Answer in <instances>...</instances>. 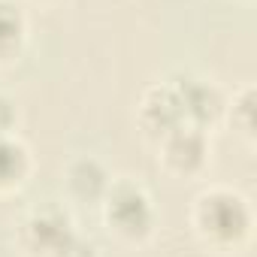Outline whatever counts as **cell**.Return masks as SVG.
Returning a JSON list of instances; mask_svg holds the SVG:
<instances>
[{"label": "cell", "mask_w": 257, "mask_h": 257, "mask_svg": "<svg viewBox=\"0 0 257 257\" xmlns=\"http://www.w3.org/2000/svg\"><path fill=\"white\" fill-rule=\"evenodd\" d=\"M161 143H164V164L173 173L188 176L206 164V137H203L200 127L182 124L173 134H167Z\"/></svg>", "instance_id": "cell-5"}, {"label": "cell", "mask_w": 257, "mask_h": 257, "mask_svg": "<svg viewBox=\"0 0 257 257\" xmlns=\"http://www.w3.org/2000/svg\"><path fill=\"white\" fill-rule=\"evenodd\" d=\"M233 127L242 137L254 134V88H245L242 97L233 103Z\"/></svg>", "instance_id": "cell-10"}, {"label": "cell", "mask_w": 257, "mask_h": 257, "mask_svg": "<svg viewBox=\"0 0 257 257\" xmlns=\"http://www.w3.org/2000/svg\"><path fill=\"white\" fill-rule=\"evenodd\" d=\"M28 167H31V161H28L25 146L10 140V134L0 137V191L22 185L28 176Z\"/></svg>", "instance_id": "cell-8"}, {"label": "cell", "mask_w": 257, "mask_h": 257, "mask_svg": "<svg viewBox=\"0 0 257 257\" xmlns=\"http://www.w3.org/2000/svg\"><path fill=\"white\" fill-rule=\"evenodd\" d=\"M173 91H176V97H179L185 124H191V127L206 131V124H212V121L224 112V97H221L218 88L209 85L206 79L185 76V79H179V82L173 85Z\"/></svg>", "instance_id": "cell-4"}, {"label": "cell", "mask_w": 257, "mask_h": 257, "mask_svg": "<svg viewBox=\"0 0 257 257\" xmlns=\"http://www.w3.org/2000/svg\"><path fill=\"white\" fill-rule=\"evenodd\" d=\"M140 121H143V131L158 137V140H164L167 134H173L176 127L185 124V115H182V106H179L173 85H158L143 97Z\"/></svg>", "instance_id": "cell-6"}, {"label": "cell", "mask_w": 257, "mask_h": 257, "mask_svg": "<svg viewBox=\"0 0 257 257\" xmlns=\"http://www.w3.org/2000/svg\"><path fill=\"white\" fill-rule=\"evenodd\" d=\"M25 37V19L19 7H13L10 0H0V58H13L22 46Z\"/></svg>", "instance_id": "cell-9"}, {"label": "cell", "mask_w": 257, "mask_h": 257, "mask_svg": "<svg viewBox=\"0 0 257 257\" xmlns=\"http://www.w3.org/2000/svg\"><path fill=\"white\" fill-rule=\"evenodd\" d=\"M16 124V103L0 94V137H7Z\"/></svg>", "instance_id": "cell-11"}, {"label": "cell", "mask_w": 257, "mask_h": 257, "mask_svg": "<svg viewBox=\"0 0 257 257\" xmlns=\"http://www.w3.org/2000/svg\"><path fill=\"white\" fill-rule=\"evenodd\" d=\"M103 197H106V224L121 239H143L152 233L155 212L140 185L127 182V179L109 182Z\"/></svg>", "instance_id": "cell-2"}, {"label": "cell", "mask_w": 257, "mask_h": 257, "mask_svg": "<svg viewBox=\"0 0 257 257\" xmlns=\"http://www.w3.org/2000/svg\"><path fill=\"white\" fill-rule=\"evenodd\" d=\"M109 188V173L94 158H79L67 170V191L76 200H100Z\"/></svg>", "instance_id": "cell-7"}, {"label": "cell", "mask_w": 257, "mask_h": 257, "mask_svg": "<svg viewBox=\"0 0 257 257\" xmlns=\"http://www.w3.org/2000/svg\"><path fill=\"white\" fill-rule=\"evenodd\" d=\"M73 239L76 236L70 218L58 209H37L22 221V233H19V242L31 257H64Z\"/></svg>", "instance_id": "cell-3"}, {"label": "cell", "mask_w": 257, "mask_h": 257, "mask_svg": "<svg viewBox=\"0 0 257 257\" xmlns=\"http://www.w3.org/2000/svg\"><path fill=\"white\" fill-rule=\"evenodd\" d=\"M194 227L206 242H212L218 248H230L248 236L251 209H248L245 197H239L227 188H215V191H206L197 197Z\"/></svg>", "instance_id": "cell-1"}]
</instances>
